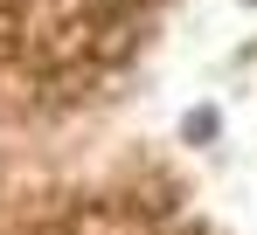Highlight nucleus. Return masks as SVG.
<instances>
[{"label":"nucleus","mask_w":257,"mask_h":235,"mask_svg":"<svg viewBox=\"0 0 257 235\" xmlns=\"http://www.w3.org/2000/svg\"><path fill=\"white\" fill-rule=\"evenodd\" d=\"M188 138L209 146V138H215V111H195V118H188Z\"/></svg>","instance_id":"nucleus-1"}]
</instances>
